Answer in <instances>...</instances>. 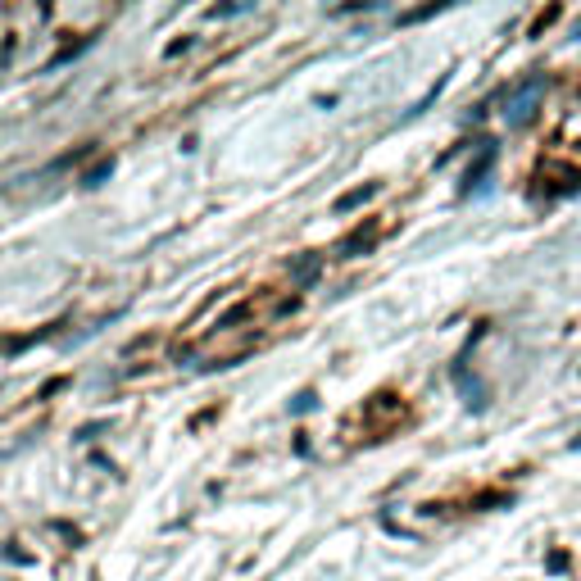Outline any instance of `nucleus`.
Wrapping results in <instances>:
<instances>
[{
  "label": "nucleus",
  "instance_id": "obj_2",
  "mask_svg": "<svg viewBox=\"0 0 581 581\" xmlns=\"http://www.w3.org/2000/svg\"><path fill=\"white\" fill-rule=\"evenodd\" d=\"M368 195H373V187H359V191H350V195H341V205L336 209H350V205H364Z\"/></svg>",
  "mask_w": 581,
  "mask_h": 581
},
{
  "label": "nucleus",
  "instance_id": "obj_1",
  "mask_svg": "<svg viewBox=\"0 0 581 581\" xmlns=\"http://www.w3.org/2000/svg\"><path fill=\"white\" fill-rule=\"evenodd\" d=\"M540 86H545L540 78H531V82L518 86V91L509 96V105H504V118H509V123H527L531 114H536V96H540Z\"/></svg>",
  "mask_w": 581,
  "mask_h": 581
}]
</instances>
